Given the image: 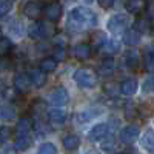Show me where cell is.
Listing matches in <instances>:
<instances>
[{
	"instance_id": "18",
	"label": "cell",
	"mask_w": 154,
	"mask_h": 154,
	"mask_svg": "<svg viewBox=\"0 0 154 154\" xmlns=\"http://www.w3.org/2000/svg\"><path fill=\"white\" fill-rule=\"evenodd\" d=\"M119 89H120V93H122L123 96H126V97L134 96L136 91H137V82H136L134 79H126V80H123V82L120 83Z\"/></svg>"
},
{
	"instance_id": "21",
	"label": "cell",
	"mask_w": 154,
	"mask_h": 154,
	"mask_svg": "<svg viewBox=\"0 0 154 154\" xmlns=\"http://www.w3.org/2000/svg\"><path fill=\"white\" fill-rule=\"evenodd\" d=\"M79 145H80V139L75 134H68L65 139H63V148H65L66 151H75L77 148H79Z\"/></svg>"
},
{
	"instance_id": "37",
	"label": "cell",
	"mask_w": 154,
	"mask_h": 154,
	"mask_svg": "<svg viewBox=\"0 0 154 154\" xmlns=\"http://www.w3.org/2000/svg\"><path fill=\"white\" fill-rule=\"evenodd\" d=\"M9 66V62L3 57V56H0V71H3V69H6Z\"/></svg>"
},
{
	"instance_id": "25",
	"label": "cell",
	"mask_w": 154,
	"mask_h": 154,
	"mask_svg": "<svg viewBox=\"0 0 154 154\" xmlns=\"http://www.w3.org/2000/svg\"><path fill=\"white\" fill-rule=\"evenodd\" d=\"M57 68V59L56 57H45L40 62V69L45 72H53Z\"/></svg>"
},
{
	"instance_id": "36",
	"label": "cell",
	"mask_w": 154,
	"mask_h": 154,
	"mask_svg": "<svg viewBox=\"0 0 154 154\" xmlns=\"http://www.w3.org/2000/svg\"><path fill=\"white\" fill-rule=\"evenodd\" d=\"M148 25H149V23H148L146 20H139V22H137V26H136V28H137V29H139L140 32H143V31H146V29H148Z\"/></svg>"
},
{
	"instance_id": "30",
	"label": "cell",
	"mask_w": 154,
	"mask_h": 154,
	"mask_svg": "<svg viewBox=\"0 0 154 154\" xmlns=\"http://www.w3.org/2000/svg\"><path fill=\"white\" fill-rule=\"evenodd\" d=\"M142 93L143 94L154 93V75H148L145 79V82L142 83Z\"/></svg>"
},
{
	"instance_id": "35",
	"label": "cell",
	"mask_w": 154,
	"mask_h": 154,
	"mask_svg": "<svg viewBox=\"0 0 154 154\" xmlns=\"http://www.w3.org/2000/svg\"><path fill=\"white\" fill-rule=\"evenodd\" d=\"M114 3H116V0H99V5H100V8H103V9L111 8Z\"/></svg>"
},
{
	"instance_id": "16",
	"label": "cell",
	"mask_w": 154,
	"mask_h": 154,
	"mask_svg": "<svg viewBox=\"0 0 154 154\" xmlns=\"http://www.w3.org/2000/svg\"><path fill=\"white\" fill-rule=\"evenodd\" d=\"M31 130H32V120L29 117H22L17 122V126H16V136L31 134Z\"/></svg>"
},
{
	"instance_id": "2",
	"label": "cell",
	"mask_w": 154,
	"mask_h": 154,
	"mask_svg": "<svg viewBox=\"0 0 154 154\" xmlns=\"http://www.w3.org/2000/svg\"><path fill=\"white\" fill-rule=\"evenodd\" d=\"M72 80H74L77 85H79V86H82V88L91 89V88H94V86L99 83V77H97V74H96L93 69L79 68V69L74 71Z\"/></svg>"
},
{
	"instance_id": "29",
	"label": "cell",
	"mask_w": 154,
	"mask_h": 154,
	"mask_svg": "<svg viewBox=\"0 0 154 154\" xmlns=\"http://www.w3.org/2000/svg\"><path fill=\"white\" fill-rule=\"evenodd\" d=\"M37 154H59V151H57V148H56L54 143L45 142V143H42L40 146H38Z\"/></svg>"
},
{
	"instance_id": "13",
	"label": "cell",
	"mask_w": 154,
	"mask_h": 154,
	"mask_svg": "<svg viewBox=\"0 0 154 154\" xmlns=\"http://www.w3.org/2000/svg\"><path fill=\"white\" fill-rule=\"evenodd\" d=\"M91 46L86 45V43H77L71 48V54L72 57L75 59H79V60H86L91 57Z\"/></svg>"
},
{
	"instance_id": "8",
	"label": "cell",
	"mask_w": 154,
	"mask_h": 154,
	"mask_svg": "<svg viewBox=\"0 0 154 154\" xmlns=\"http://www.w3.org/2000/svg\"><path fill=\"white\" fill-rule=\"evenodd\" d=\"M32 82H31V77L29 74H25V72H19L16 77H14V88L17 89L19 93L25 94L29 91Z\"/></svg>"
},
{
	"instance_id": "6",
	"label": "cell",
	"mask_w": 154,
	"mask_h": 154,
	"mask_svg": "<svg viewBox=\"0 0 154 154\" xmlns=\"http://www.w3.org/2000/svg\"><path fill=\"white\" fill-rule=\"evenodd\" d=\"M120 140L123 143H134L136 140L140 137V128L137 125H130L125 126L123 130L120 131Z\"/></svg>"
},
{
	"instance_id": "4",
	"label": "cell",
	"mask_w": 154,
	"mask_h": 154,
	"mask_svg": "<svg viewBox=\"0 0 154 154\" xmlns=\"http://www.w3.org/2000/svg\"><path fill=\"white\" fill-rule=\"evenodd\" d=\"M128 25H130L128 14H114L108 19L106 28L112 34H120V32H125L128 29Z\"/></svg>"
},
{
	"instance_id": "33",
	"label": "cell",
	"mask_w": 154,
	"mask_h": 154,
	"mask_svg": "<svg viewBox=\"0 0 154 154\" xmlns=\"http://www.w3.org/2000/svg\"><path fill=\"white\" fill-rule=\"evenodd\" d=\"M9 31L14 34V35H17V37H20L22 34H23V26H22V23L19 22V20H14V22H11V25H9Z\"/></svg>"
},
{
	"instance_id": "19",
	"label": "cell",
	"mask_w": 154,
	"mask_h": 154,
	"mask_svg": "<svg viewBox=\"0 0 154 154\" xmlns=\"http://www.w3.org/2000/svg\"><path fill=\"white\" fill-rule=\"evenodd\" d=\"M29 77H31V82L34 86L37 88H42L46 83V72L42 69H32L29 71Z\"/></svg>"
},
{
	"instance_id": "28",
	"label": "cell",
	"mask_w": 154,
	"mask_h": 154,
	"mask_svg": "<svg viewBox=\"0 0 154 154\" xmlns=\"http://www.w3.org/2000/svg\"><path fill=\"white\" fill-rule=\"evenodd\" d=\"M143 63H145V68L149 72H154V49H146L145 51Z\"/></svg>"
},
{
	"instance_id": "3",
	"label": "cell",
	"mask_w": 154,
	"mask_h": 154,
	"mask_svg": "<svg viewBox=\"0 0 154 154\" xmlns=\"http://www.w3.org/2000/svg\"><path fill=\"white\" fill-rule=\"evenodd\" d=\"M53 34H54V26L45 20H40V22L31 25L28 29V35L31 38H35V40H43V38H48Z\"/></svg>"
},
{
	"instance_id": "27",
	"label": "cell",
	"mask_w": 154,
	"mask_h": 154,
	"mask_svg": "<svg viewBox=\"0 0 154 154\" xmlns=\"http://www.w3.org/2000/svg\"><path fill=\"white\" fill-rule=\"evenodd\" d=\"M11 51H12V42H11V38L2 37V38H0V56L6 57Z\"/></svg>"
},
{
	"instance_id": "11",
	"label": "cell",
	"mask_w": 154,
	"mask_h": 154,
	"mask_svg": "<svg viewBox=\"0 0 154 154\" xmlns=\"http://www.w3.org/2000/svg\"><path fill=\"white\" fill-rule=\"evenodd\" d=\"M42 12H43L42 5L38 2H35V0H29V2H26L23 5V14L28 19H38Z\"/></svg>"
},
{
	"instance_id": "39",
	"label": "cell",
	"mask_w": 154,
	"mask_h": 154,
	"mask_svg": "<svg viewBox=\"0 0 154 154\" xmlns=\"http://www.w3.org/2000/svg\"><path fill=\"white\" fill-rule=\"evenodd\" d=\"M2 89H3V88H2V86H0V93H2Z\"/></svg>"
},
{
	"instance_id": "9",
	"label": "cell",
	"mask_w": 154,
	"mask_h": 154,
	"mask_svg": "<svg viewBox=\"0 0 154 154\" xmlns=\"http://www.w3.org/2000/svg\"><path fill=\"white\" fill-rule=\"evenodd\" d=\"M43 14L49 22H57L62 17V5L59 2H51V3L45 5Z\"/></svg>"
},
{
	"instance_id": "38",
	"label": "cell",
	"mask_w": 154,
	"mask_h": 154,
	"mask_svg": "<svg viewBox=\"0 0 154 154\" xmlns=\"http://www.w3.org/2000/svg\"><path fill=\"white\" fill-rule=\"evenodd\" d=\"M83 2H85V3H89V5H91V3H94V2H96V0H83Z\"/></svg>"
},
{
	"instance_id": "7",
	"label": "cell",
	"mask_w": 154,
	"mask_h": 154,
	"mask_svg": "<svg viewBox=\"0 0 154 154\" xmlns=\"http://www.w3.org/2000/svg\"><path fill=\"white\" fill-rule=\"evenodd\" d=\"M108 131H109L108 123H97V125H94L91 130H89L88 139L91 140V142H100V140L106 139Z\"/></svg>"
},
{
	"instance_id": "24",
	"label": "cell",
	"mask_w": 154,
	"mask_h": 154,
	"mask_svg": "<svg viewBox=\"0 0 154 154\" xmlns=\"http://www.w3.org/2000/svg\"><path fill=\"white\" fill-rule=\"evenodd\" d=\"M16 117V109L11 105H0V122L12 120Z\"/></svg>"
},
{
	"instance_id": "34",
	"label": "cell",
	"mask_w": 154,
	"mask_h": 154,
	"mask_svg": "<svg viewBox=\"0 0 154 154\" xmlns=\"http://www.w3.org/2000/svg\"><path fill=\"white\" fill-rule=\"evenodd\" d=\"M54 57L57 60H63L66 57V53H65V48H62V46H57L56 51H54Z\"/></svg>"
},
{
	"instance_id": "10",
	"label": "cell",
	"mask_w": 154,
	"mask_h": 154,
	"mask_svg": "<svg viewBox=\"0 0 154 154\" xmlns=\"http://www.w3.org/2000/svg\"><path fill=\"white\" fill-rule=\"evenodd\" d=\"M46 116H48L49 123H53V125H62V123H65L66 119H68L66 111H65V109H62V108H59V106L48 109Z\"/></svg>"
},
{
	"instance_id": "41",
	"label": "cell",
	"mask_w": 154,
	"mask_h": 154,
	"mask_svg": "<svg viewBox=\"0 0 154 154\" xmlns=\"http://www.w3.org/2000/svg\"><path fill=\"white\" fill-rule=\"evenodd\" d=\"M0 38H2V31H0Z\"/></svg>"
},
{
	"instance_id": "23",
	"label": "cell",
	"mask_w": 154,
	"mask_h": 154,
	"mask_svg": "<svg viewBox=\"0 0 154 154\" xmlns=\"http://www.w3.org/2000/svg\"><path fill=\"white\" fill-rule=\"evenodd\" d=\"M142 145L146 148V151L149 154H154V131L151 128H148L145 131V134L142 137Z\"/></svg>"
},
{
	"instance_id": "32",
	"label": "cell",
	"mask_w": 154,
	"mask_h": 154,
	"mask_svg": "<svg viewBox=\"0 0 154 154\" xmlns=\"http://www.w3.org/2000/svg\"><path fill=\"white\" fill-rule=\"evenodd\" d=\"M11 8H12V2H9V0H0V19L5 17L11 11Z\"/></svg>"
},
{
	"instance_id": "22",
	"label": "cell",
	"mask_w": 154,
	"mask_h": 154,
	"mask_svg": "<svg viewBox=\"0 0 154 154\" xmlns=\"http://www.w3.org/2000/svg\"><path fill=\"white\" fill-rule=\"evenodd\" d=\"M31 142H32L31 134H26V136H16L14 148H16L17 151H25V149H28V148H29Z\"/></svg>"
},
{
	"instance_id": "15",
	"label": "cell",
	"mask_w": 154,
	"mask_h": 154,
	"mask_svg": "<svg viewBox=\"0 0 154 154\" xmlns=\"http://www.w3.org/2000/svg\"><path fill=\"white\" fill-rule=\"evenodd\" d=\"M125 8L131 14H140L146 9V0H126Z\"/></svg>"
},
{
	"instance_id": "31",
	"label": "cell",
	"mask_w": 154,
	"mask_h": 154,
	"mask_svg": "<svg viewBox=\"0 0 154 154\" xmlns=\"http://www.w3.org/2000/svg\"><path fill=\"white\" fill-rule=\"evenodd\" d=\"M12 136V130L9 126H0V145H5Z\"/></svg>"
},
{
	"instance_id": "14",
	"label": "cell",
	"mask_w": 154,
	"mask_h": 154,
	"mask_svg": "<svg viewBox=\"0 0 154 154\" xmlns=\"http://www.w3.org/2000/svg\"><path fill=\"white\" fill-rule=\"evenodd\" d=\"M140 40H142V32L137 28H130L123 32V42L128 46H136L140 43Z\"/></svg>"
},
{
	"instance_id": "12",
	"label": "cell",
	"mask_w": 154,
	"mask_h": 154,
	"mask_svg": "<svg viewBox=\"0 0 154 154\" xmlns=\"http://www.w3.org/2000/svg\"><path fill=\"white\" fill-rule=\"evenodd\" d=\"M102 114V109L100 108H88V109H82L80 112H77L75 116V120L79 123H88L94 120L96 117H99V116Z\"/></svg>"
},
{
	"instance_id": "5",
	"label": "cell",
	"mask_w": 154,
	"mask_h": 154,
	"mask_svg": "<svg viewBox=\"0 0 154 154\" xmlns=\"http://www.w3.org/2000/svg\"><path fill=\"white\" fill-rule=\"evenodd\" d=\"M48 102H49L51 105H56V106H63V105H66L68 102H69V93H68V89L63 88V86L56 88L53 93H49Z\"/></svg>"
},
{
	"instance_id": "20",
	"label": "cell",
	"mask_w": 154,
	"mask_h": 154,
	"mask_svg": "<svg viewBox=\"0 0 154 154\" xmlns=\"http://www.w3.org/2000/svg\"><path fill=\"white\" fill-rule=\"evenodd\" d=\"M123 62H125V65L128 68H136L139 65V62H140V56L136 49H130V51H126L125 56H123Z\"/></svg>"
},
{
	"instance_id": "40",
	"label": "cell",
	"mask_w": 154,
	"mask_h": 154,
	"mask_svg": "<svg viewBox=\"0 0 154 154\" xmlns=\"http://www.w3.org/2000/svg\"><path fill=\"white\" fill-rule=\"evenodd\" d=\"M119 154H128V152H119Z\"/></svg>"
},
{
	"instance_id": "1",
	"label": "cell",
	"mask_w": 154,
	"mask_h": 154,
	"mask_svg": "<svg viewBox=\"0 0 154 154\" xmlns=\"http://www.w3.org/2000/svg\"><path fill=\"white\" fill-rule=\"evenodd\" d=\"M68 23L72 29L83 31L97 25V16L93 9L85 6H74L68 14Z\"/></svg>"
},
{
	"instance_id": "26",
	"label": "cell",
	"mask_w": 154,
	"mask_h": 154,
	"mask_svg": "<svg viewBox=\"0 0 154 154\" xmlns=\"http://www.w3.org/2000/svg\"><path fill=\"white\" fill-rule=\"evenodd\" d=\"M100 49H103L106 54H116L120 49V43L117 42V38H108V40L105 42V45Z\"/></svg>"
},
{
	"instance_id": "17",
	"label": "cell",
	"mask_w": 154,
	"mask_h": 154,
	"mask_svg": "<svg viewBox=\"0 0 154 154\" xmlns=\"http://www.w3.org/2000/svg\"><path fill=\"white\" fill-rule=\"evenodd\" d=\"M116 69H117V63L114 59H105L102 60V63L99 65V74L100 75H111Z\"/></svg>"
}]
</instances>
